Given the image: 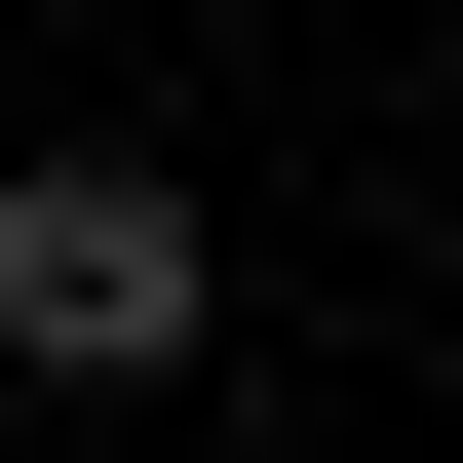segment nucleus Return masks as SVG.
<instances>
[{"label":"nucleus","mask_w":463,"mask_h":463,"mask_svg":"<svg viewBox=\"0 0 463 463\" xmlns=\"http://www.w3.org/2000/svg\"><path fill=\"white\" fill-rule=\"evenodd\" d=\"M194 309H232V232L155 194V155H39V194H0V347H39V386H194Z\"/></svg>","instance_id":"f257e3e1"}]
</instances>
